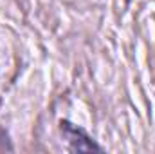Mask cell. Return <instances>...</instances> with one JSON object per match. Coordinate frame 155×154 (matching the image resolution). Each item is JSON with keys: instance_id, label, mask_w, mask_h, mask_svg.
I'll return each instance as SVG.
<instances>
[{"instance_id": "obj_1", "label": "cell", "mask_w": 155, "mask_h": 154, "mask_svg": "<svg viewBox=\"0 0 155 154\" xmlns=\"http://www.w3.org/2000/svg\"><path fill=\"white\" fill-rule=\"evenodd\" d=\"M61 131H63L65 136L69 138V142H71V145H72L74 151H101L99 145H96L81 129L74 127L72 123L61 121Z\"/></svg>"}]
</instances>
